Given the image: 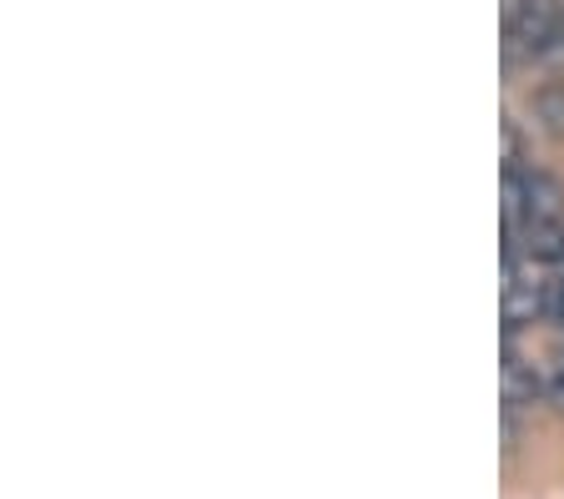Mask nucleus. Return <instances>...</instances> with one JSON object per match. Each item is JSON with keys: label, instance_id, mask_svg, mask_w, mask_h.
I'll list each match as a JSON object with an SVG mask.
<instances>
[{"label": "nucleus", "instance_id": "nucleus-1", "mask_svg": "<svg viewBox=\"0 0 564 499\" xmlns=\"http://www.w3.org/2000/svg\"><path fill=\"white\" fill-rule=\"evenodd\" d=\"M505 36L524 51L529 61H564V21L554 0H509L505 6Z\"/></svg>", "mask_w": 564, "mask_h": 499}, {"label": "nucleus", "instance_id": "nucleus-2", "mask_svg": "<svg viewBox=\"0 0 564 499\" xmlns=\"http://www.w3.org/2000/svg\"><path fill=\"white\" fill-rule=\"evenodd\" d=\"M499 379H505V409H524V404H534V399H544V379H550V373H544L534 358L519 354L514 333H505V364H499Z\"/></svg>", "mask_w": 564, "mask_h": 499}, {"label": "nucleus", "instance_id": "nucleus-3", "mask_svg": "<svg viewBox=\"0 0 564 499\" xmlns=\"http://www.w3.org/2000/svg\"><path fill=\"white\" fill-rule=\"evenodd\" d=\"M529 223H564V187L550 172H534V166H524V223L519 227H529Z\"/></svg>", "mask_w": 564, "mask_h": 499}, {"label": "nucleus", "instance_id": "nucleus-4", "mask_svg": "<svg viewBox=\"0 0 564 499\" xmlns=\"http://www.w3.org/2000/svg\"><path fill=\"white\" fill-rule=\"evenodd\" d=\"M534 121H540L544 131H550L554 142H564V86H540L534 91Z\"/></svg>", "mask_w": 564, "mask_h": 499}, {"label": "nucleus", "instance_id": "nucleus-5", "mask_svg": "<svg viewBox=\"0 0 564 499\" xmlns=\"http://www.w3.org/2000/svg\"><path fill=\"white\" fill-rule=\"evenodd\" d=\"M499 137H505V166H524V137H519L514 117H505V127H499Z\"/></svg>", "mask_w": 564, "mask_h": 499}, {"label": "nucleus", "instance_id": "nucleus-6", "mask_svg": "<svg viewBox=\"0 0 564 499\" xmlns=\"http://www.w3.org/2000/svg\"><path fill=\"white\" fill-rule=\"evenodd\" d=\"M544 399H550V404L564 414V354H554V364H550V379H544Z\"/></svg>", "mask_w": 564, "mask_h": 499}, {"label": "nucleus", "instance_id": "nucleus-7", "mask_svg": "<svg viewBox=\"0 0 564 499\" xmlns=\"http://www.w3.org/2000/svg\"><path fill=\"white\" fill-rule=\"evenodd\" d=\"M550 318L564 328V268H554L550 273Z\"/></svg>", "mask_w": 564, "mask_h": 499}, {"label": "nucleus", "instance_id": "nucleus-8", "mask_svg": "<svg viewBox=\"0 0 564 499\" xmlns=\"http://www.w3.org/2000/svg\"><path fill=\"white\" fill-rule=\"evenodd\" d=\"M554 6H560V21H564V0H554Z\"/></svg>", "mask_w": 564, "mask_h": 499}]
</instances>
